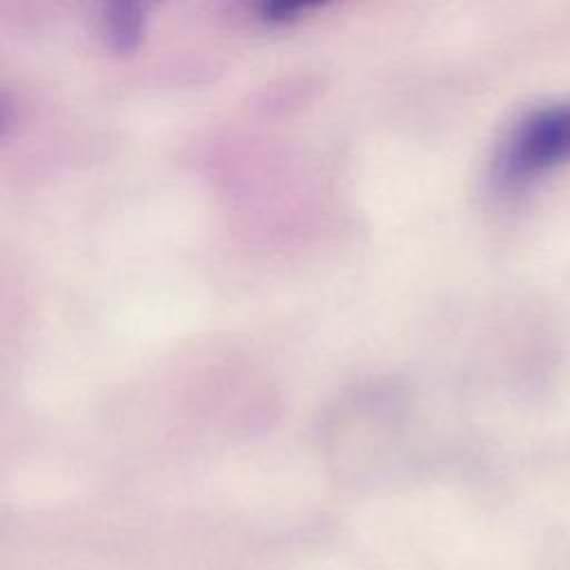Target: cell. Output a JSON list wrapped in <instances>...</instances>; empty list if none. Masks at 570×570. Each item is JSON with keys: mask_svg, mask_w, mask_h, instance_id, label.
<instances>
[{"mask_svg": "<svg viewBox=\"0 0 570 570\" xmlns=\"http://www.w3.org/2000/svg\"><path fill=\"white\" fill-rule=\"evenodd\" d=\"M570 163V100L523 116L497 158L499 180L523 185Z\"/></svg>", "mask_w": 570, "mask_h": 570, "instance_id": "obj_1", "label": "cell"}, {"mask_svg": "<svg viewBox=\"0 0 570 570\" xmlns=\"http://www.w3.org/2000/svg\"><path fill=\"white\" fill-rule=\"evenodd\" d=\"M160 0H105L102 2V31L109 47L118 53L134 51L147 24L149 9Z\"/></svg>", "mask_w": 570, "mask_h": 570, "instance_id": "obj_2", "label": "cell"}, {"mask_svg": "<svg viewBox=\"0 0 570 570\" xmlns=\"http://www.w3.org/2000/svg\"><path fill=\"white\" fill-rule=\"evenodd\" d=\"M330 0H261V16L267 22H287Z\"/></svg>", "mask_w": 570, "mask_h": 570, "instance_id": "obj_3", "label": "cell"}]
</instances>
